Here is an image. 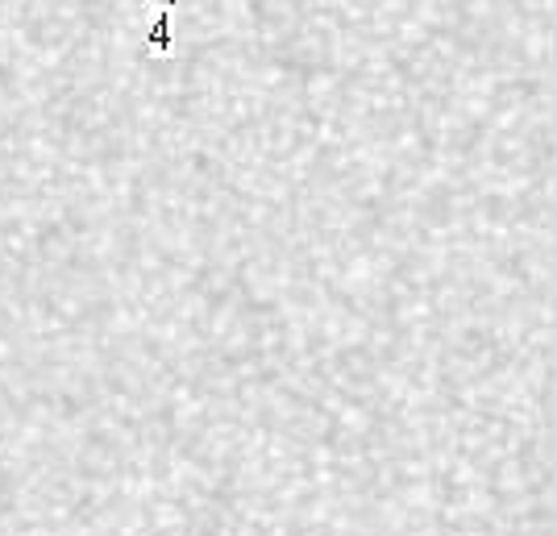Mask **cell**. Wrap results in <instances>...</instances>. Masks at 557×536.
I'll return each mask as SVG.
<instances>
[{
  "mask_svg": "<svg viewBox=\"0 0 557 536\" xmlns=\"http://www.w3.org/2000/svg\"><path fill=\"white\" fill-rule=\"evenodd\" d=\"M175 4H180V0H163L159 17L150 22V34H146V50H150V54H159V59H171V50H175V34H171Z\"/></svg>",
  "mask_w": 557,
  "mask_h": 536,
  "instance_id": "1",
  "label": "cell"
}]
</instances>
